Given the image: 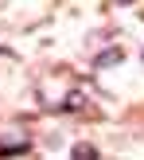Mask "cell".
<instances>
[{
  "label": "cell",
  "mask_w": 144,
  "mask_h": 160,
  "mask_svg": "<svg viewBox=\"0 0 144 160\" xmlns=\"http://www.w3.org/2000/svg\"><path fill=\"white\" fill-rule=\"evenodd\" d=\"M12 152H27V141H0V156H12Z\"/></svg>",
  "instance_id": "cell-1"
},
{
  "label": "cell",
  "mask_w": 144,
  "mask_h": 160,
  "mask_svg": "<svg viewBox=\"0 0 144 160\" xmlns=\"http://www.w3.org/2000/svg\"><path fill=\"white\" fill-rule=\"evenodd\" d=\"M66 109H70V113H82V109H86V94H70V98H66Z\"/></svg>",
  "instance_id": "cell-2"
},
{
  "label": "cell",
  "mask_w": 144,
  "mask_h": 160,
  "mask_svg": "<svg viewBox=\"0 0 144 160\" xmlns=\"http://www.w3.org/2000/svg\"><path fill=\"white\" fill-rule=\"evenodd\" d=\"M74 156H78V160H82V156H86V160H94V156H98V152H94V148H90V145H74Z\"/></svg>",
  "instance_id": "cell-3"
},
{
  "label": "cell",
  "mask_w": 144,
  "mask_h": 160,
  "mask_svg": "<svg viewBox=\"0 0 144 160\" xmlns=\"http://www.w3.org/2000/svg\"><path fill=\"white\" fill-rule=\"evenodd\" d=\"M98 62H101V67H105V62H121V51H117V47H113V51H105V55H101Z\"/></svg>",
  "instance_id": "cell-4"
}]
</instances>
